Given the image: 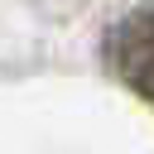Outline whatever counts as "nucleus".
I'll use <instances>...</instances> for the list:
<instances>
[{"mask_svg":"<svg viewBox=\"0 0 154 154\" xmlns=\"http://www.w3.org/2000/svg\"><path fill=\"white\" fill-rule=\"evenodd\" d=\"M101 63L130 96L154 106V5H140L106 29Z\"/></svg>","mask_w":154,"mask_h":154,"instance_id":"nucleus-1","label":"nucleus"}]
</instances>
